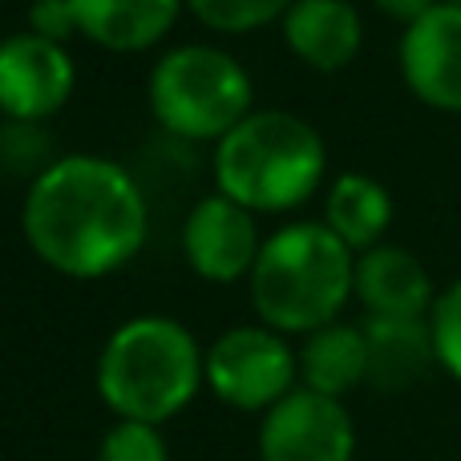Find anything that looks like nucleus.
Segmentation results:
<instances>
[{
  "label": "nucleus",
  "mask_w": 461,
  "mask_h": 461,
  "mask_svg": "<svg viewBox=\"0 0 461 461\" xmlns=\"http://www.w3.org/2000/svg\"><path fill=\"white\" fill-rule=\"evenodd\" d=\"M21 223L49 267L94 279L142 247L146 199L118 162L69 154L29 186Z\"/></svg>",
  "instance_id": "nucleus-1"
},
{
  "label": "nucleus",
  "mask_w": 461,
  "mask_h": 461,
  "mask_svg": "<svg viewBox=\"0 0 461 461\" xmlns=\"http://www.w3.org/2000/svg\"><path fill=\"white\" fill-rule=\"evenodd\" d=\"M357 287L344 239L328 223H292L263 243L251 267V303L276 332H320Z\"/></svg>",
  "instance_id": "nucleus-2"
},
{
  "label": "nucleus",
  "mask_w": 461,
  "mask_h": 461,
  "mask_svg": "<svg viewBox=\"0 0 461 461\" xmlns=\"http://www.w3.org/2000/svg\"><path fill=\"white\" fill-rule=\"evenodd\" d=\"M199 344L170 316H138L122 324L97 360V393L122 421L162 425L199 393Z\"/></svg>",
  "instance_id": "nucleus-3"
},
{
  "label": "nucleus",
  "mask_w": 461,
  "mask_h": 461,
  "mask_svg": "<svg viewBox=\"0 0 461 461\" xmlns=\"http://www.w3.org/2000/svg\"><path fill=\"white\" fill-rule=\"evenodd\" d=\"M215 175L227 199L247 211H284L303 203L324 175V142L287 110L247 113L219 142Z\"/></svg>",
  "instance_id": "nucleus-4"
},
{
  "label": "nucleus",
  "mask_w": 461,
  "mask_h": 461,
  "mask_svg": "<svg viewBox=\"0 0 461 461\" xmlns=\"http://www.w3.org/2000/svg\"><path fill=\"white\" fill-rule=\"evenodd\" d=\"M150 105L170 134L223 142L251 113V77L223 49L183 45L154 65Z\"/></svg>",
  "instance_id": "nucleus-5"
},
{
  "label": "nucleus",
  "mask_w": 461,
  "mask_h": 461,
  "mask_svg": "<svg viewBox=\"0 0 461 461\" xmlns=\"http://www.w3.org/2000/svg\"><path fill=\"white\" fill-rule=\"evenodd\" d=\"M207 384L235 409H271L292 393L295 357L276 328H230L203 360Z\"/></svg>",
  "instance_id": "nucleus-6"
},
{
  "label": "nucleus",
  "mask_w": 461,
  "mask_h": 461,
  "mask_svg": "<svg viewBox=\"0 0 461 461\" xmlns=\"http://www.w3.org/2000/svg\"><path fill=\"white\" fill-rule=\"evenodd\" d=\"M352 449H357V429L348 409L324 393L292 389L263 417V461H352Z\"/></svg>",
  "instance_id": "nucleus-7"
},
{
  "label": "nucleus",
  "mask_w": 461,
  "mask_h": 461,
  "mask_svg": "<svg viewBox=\"0 0 461 461\" xmlns=\"http://www.w3.org/2000/svg\"><path fill=\"white\" fill-rule=\"evenodd\" d=\"M73 94V61L57 41L16 32L0 41V113L16 122H41Z\"/></svg>",
  "instance_id": "nucleus-8"
},
{
  "label": "nucleus",
  "mask_w": 461,
  "mask_h": 461,
  "mask_svg": "<svg viewBox=\"0 0 461 461\" xmlns=\"http://www.w3.org/2000/svg\"><path fill=\"white\" fill-rule=\"evenodd\" d=\"M401 73L421 102L461 110V5H438L401 37Z\"/></svg>",
  "instance_id": "nucleus-9"
},
{
  "label": "nucleus",
  "mask_w": 461,
  "mask_h": 461,
  "mask_svg": "<svg viewBox=\"0 0 461 461\" xmlns=\"http://www.w3.org/2000/svg\"><path fill=\"white\" fill-rule=\"evenodd\" d=\"M183 251L203 279L230 284V279L247 276L255 267L263 247H259V235H255L251 211L239 207L227 194H211V199H203L186 215Z\"/></svg>",
  "instance_id": "nucleus-10"
},
{
  "label": "nucleus",
  "mask_w": 461,
  "mask_h": 461,
  "mask_svg": "<svg viewBox=\"0 0 461 461\" xmlns=\"http://www.w3.org/2000/svg\"><path fill=\"white\" fill-rule=\"evenodd\" d=\"M360 332L368 348V384L381 393L417 384L438 360L433 328L421 316H368Z\"/></svg>",
  "instance_id": "nucleus-11"
},
{
  "label": "nucleus",
  "mask_w": 461,
  "mask_h": 461,
  "mask_svg": "<svg viewBox=\"0 0 461 461\" xmlns=\"http://www.w3.org/2000/svg\"><path fill=\"white\" fill-rule=\"evenodd\" d=\"M284 37L316 69H340L360 49V13L348 0H292Z\"/></svg>",
  "instance_id": "nucleus-12"
},
{
  "label": "nucleus",
  "mask_w": 461,
  "mask_h": 461,
  "mask_svg": "<svg viewBox=\"0 0 461 461\" xmlns=\"http://www.w3.org/2000/svg\"><path fill=\"white\" fill-rule=\"evenodd\" d=\"M357 295L373 316H425L433 284L421 259L405 247H373L357 263Z\"/></svg>",
  "instance_id": "nucleus-13"
},
{
  "label": "nucleus",
  "mask_w": 461,
  "mask_h": 461,
  "mask_svg": "<svg viewBox=\"0 0 461 461\" xmlns=\"http://www.w3.org/2000/svg\"><path fill=\"white\" fill-rule=\"evenodd\" d=\"M77 29L105 49H146L175 24L178 0H69Z\"/></svg>",
  "instance_id": "nucleus-14"
},
{
  "label": "nucleus",
  "mask_w": 461,
  "mask_h": 461,
  "mask_svg": "<svg viewBox=\"0 0 461 461\" xmlns=\"http://www.w3.org/2000/svg\"><path fill=\"white\" fill-rule=\"evenodd\" d=\"M300 373L312 393H324V397L340 401V393L368 381L365 332L348 324H328L320 332H312V340L300 352Z\"/></svg>",
  "instance_id": "nucleus-15"
},
{
  "label": "nucleus",
  "mask_w": 461,
  "mask_h": 461,
  "mask_svg": "<svg viewBox=\"0 0 461 461\" xmlns=\"http://www.w3.org/2000/svg\"><path fill=\"white\" fill-rule=\"evenodd\" d=\"M324 215H328V227L344 239V247H368L373 251V243L384 235V227L393 219V203H389V191L376 178L344 175L328 191Z\"/></svg>",
  "instance_id": "nucleus-16"
},
{
  "label": "nucleus",
  "mask_w": 461,
  "mask_h": 461,
  "mask_svg": "<svg viewBox=\"0 0 461 461\" xmlns=\"http://www.w3.org/2000/svg\"><path fill=\"white\" fill-rule=\"evenodd\" d=\"M53 142H49L41 122H16L5 118L0 126V170L13 178H32L37 183L57 158H49Z\"/></svg>",
  "instance_id": "nucleus-17"
},
{
  "label": "nucleus",
  "mask_w": 461,
  "mask_h": 461,
  "mask_svg": "<svg viewBox=\"0 0 461 461\" xmlns=\"http://www.w3.org/2000/svg\"><path fill=\"white\" fill-rule=\"evenodd\" d=\"M203 24L219 32H247L276 21L292 8V0H186Z\"/></svg>",
  "instance_id": "nucleus-18"
},
{
  "label": "nucleus",
  "mask_w": 461,
  "mask_h": 461,
  "mask_svg": "<svg viewBox=\"0 0 461 461\" xmlns=\"http://www.w3.org/2000/svg\"><path fill=\"white\" fill-rule=\"evenodd\" d=\"M97 461H170V454H167V441H162L158 425L118 421L105 433Z\"/></svg>",
  "instance_id": "nucleus-19"
},
{
  "label": "nucleus",
  "mask_w": 461,
  "mask_h": 461,
  "mask_svg": "<svg viewBox=\"0 0 461 461\" xmlns=\"http://www.w3.org/2000/svg\"><path fill=\"white\" fill-rule=\"evenodd\" d=\"M433 344H438V360L461 381V279L433 303Z\"/></svg>",
  "instance_id": "nucleus-20"
},
{
  "label": "nucleus",
  "mask_w": 461,
  "mask_h": 461,
  "mask_svg": "<svg viewBox=\"0 0 461 461\" xmlns=\"http://www.w3.org/2000/svg\"><path fill=\"white\" fill-rule=\"evenodd\" d=\"M29 32L37 37H49L61 45L69 32H77V16H73L69 0H32L29 8Z\"/></svg>",
  "instance_id": "nucleus-21"
},
{
  "label": "nucleus",
  "mask_w": 461,
  "mask_h": 461,
  "mask_svg": "<svg viewBox=\"0 0 461 461\" xmlns=\"http://www.w3.org/2000/svg\"><path fill=\"white\" fill-rule=\"evenodd\" d=\"M376 5H381V13H389L393 21L413 24V21H421L429 8H438V0H376Z\"/></svg>",
  "instance_id": "nucleus-22"
},
{
  "label": "nucleus",
  "mask_w": 461,
  "mask_h": 461,
  "mask_svg": "<svg viewBox=\"0 0 461 461\" xmlns=\"http://www.w3.org/2000/svg\"><path fill=\"white\" fill-rule=\"evenodd\" d=\"M446 5H461V0H446Z\"/></svg>",
  "instance_id": "nucleus-23"
}]
</instances>
